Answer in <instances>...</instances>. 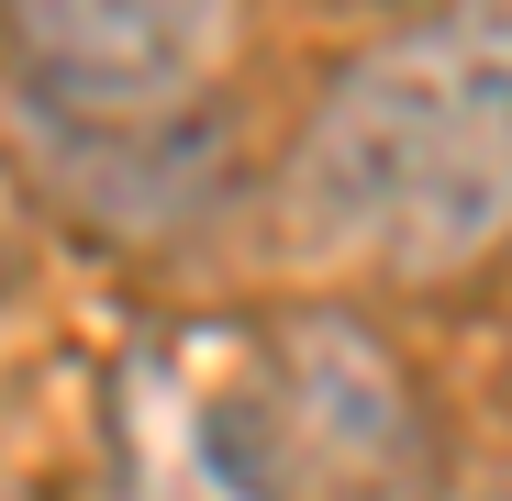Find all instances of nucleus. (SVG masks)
Returning <instances> with one entry per match:
<instances>
[{
    "label": "nucleus",
    "mask_w": 512,
    "mask_h": 501,
    "mask_svg": "<svg viewBox=\"0 0 512 501\" xmlns=\"http://www.w3.org/2000/svg\"><path fill=\"white\" fill-rule=\"evenodd\" d=\"M357 12H379V0H357Z\"/></svg>",
    "instance_id": "39448f33"
},
{
    "label": "nucleus",
    "mask_w": 512,
    "mask_h": 501,
    "mask_svg": "<svg viewBox=\"0 0 512 501\" xmlns=\"http://www.w3.org/2000/svg\"><path fill=\"white\" fill-rule=\"evenodd\" d=\"M190 479L212 501H435V412L390 334L301 301L190 390Z\"/></svg>",
    "instance_id": "f03ea898"
},
{
    "label": "nucleus",
    "mask_w": 512,
    "mask_h": 501,
    "mask_svg": "<svg viewBox=\"0 0 512 501\" xmlns=\"http://www.w3.org/2000/svg\"><path fill=\"white\" fill-rule=\"evenodd\" d=\"M468 501H512V490H468Z\"/></svg>",
    "instance_id": "20e7f679"
},
{
    "label": "nucleus",
    "mask_w": 512,
    "mask_h": 501,
    "mask_svg": "<svg viewBox=\"0 0 512 501\" xmlns=\"http://www.w3.org/2000/svg\"><path fill=\"white\" fill-rule=\"evenodd\" d=\"M245 0H0L12 78L45 123H167L212 90Z\"/></svg>",
    "instance_id": "7ed1b4c3"
},
{
    "label": "nucleus",
    "mask_w": 512,
    "mask_h": 501,
    "mask_svg": "<svg viewBox=\"0 0 512 501\" xmlns=\"http://www.w3.org/2000/svg\"><path fill=\"white\" fill-rule=\"evenodd\" d=\"M279 212L312 268L479 279L512 245V0H446L368 45L301 123Z\"/></svg>",
    "instance_id": "f257e3e1"
}]
</instances>
